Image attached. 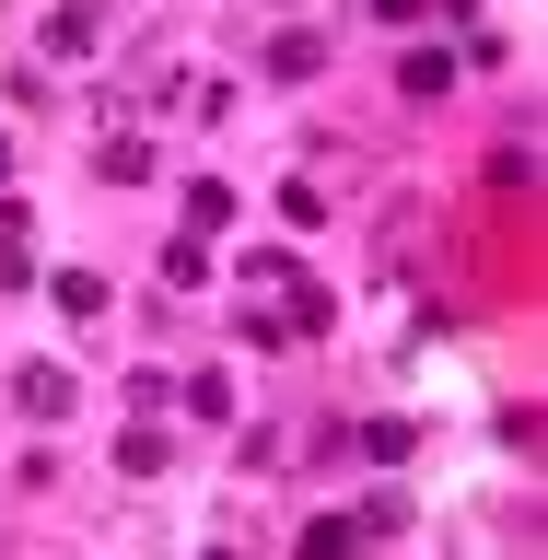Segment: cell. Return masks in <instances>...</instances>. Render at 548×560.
<instances>
[{"instance_id":"1","label":"cell","mask_w":548,"mask_h":560,"mask_svg":"<svg viewBox=\"0 0 548 560\" xmlns=\"http://www.w3.org/2000/svg\"><path fill=\"white\" fill-rule=\"evenodd\" d=\"M105 47V12L94 0H59V12H47V59H94Z\"/></svg>"},{"instance_id":"2","label":"cell","mask_w":548,"mask_h":560,"mask_svg":"<svg viewBox=\"0 0 548 560\" xmlns=\"http://www.w3.org/2000/svg\"><path fill=\"white\" fill-rule=\"evenodd\" d=\"M292 560H362V514H315Z\"/></svg>"},{"instance_id":"3","label":"cell","mask_w":548,"mask_h":560,"mask_svg":"<svg viewBox=\"0 0 548 560\" xmlns=\"http://www.w3.org/2000/svg\"><path fill=\"white\" fill-rule=\"evenodd\" d=\"M327 70V35H269V82H315Z\"/></svg>"},{"instance_id":"4","label":"cell","mask_w":548,"mask_h":560,"mask_svg":"<svg viewBox=\"0 0 548 560\" xmlns=\"http://www.w3.org/2000/svg\"><path fill=\"white\" fill-rule=\"evenodd\" d=\"M12 385H24V409H35V420H59V409H70V362H24Z\"/></svg>"},{"instance_id":"5","label":"cell","mask_w":548,"mask_h":560,"mask_svg":"<svg viewBox=\"0 0 548 560\" xmlns=\"http://www.w3.org/2000/svg\"><path fill=\"white\" fill-rule=\"evenodd\" d=\"M444 82H455V59H444V47H409V70H397V94H420V105H432Z\"/></svg>"},{"instance_id":"6","label":"cell","mask_w":548,"mask_h":560,"mask_svg":"<svg viewBox=\"0 0 548 560\" xmlns=\"http://www.w3.org/2000/svg\"><path fill=\"white\" fill-rule=\"evenodd\" d=\"M35 280V245H24V210H12V222H0V292H24Z\"/></svg>"},{"instance_id":"7","label":"cell","mask_w":548,"mask_h":560,"mask_svg":"<svg viewBox=\"0 0 548 560\" xmlns=\"http://www.w3.org/2000/svg\"><path fill=\"white\" fill-rule=\"evenodd\" d=\"M222 222H234V187H210V175H199V187H187V234H222Z\"/></svg>"},{"instance_id":"8","label":"cell","mask_w":548,"mask_h":560,"mask_svg":"<svg viewBox=\"0 0 548 560\" xmlns=\"http://www.w3.org/2000/svg\"><path fill=\"white\" fill-rule=\"evenodd\" d=\"M152 175V140H105V187H140Z\"/></svg>"},{"instance_id":"9","label":"cell","mask_w":548,"mask_h":560,"mask_svg":"<svg viewBox=\"0 0 548 560\" xmlns=\"http://www.w3.org/2000/svg\"><path fill=\"white\" fill-rule=\"evenodd\" d=\"M187 420H234V385H222V374H187Z\"/></svg>"},{"instance_id":"10","label":"cell","mask_w":548,"mask_h":560,"mask_svg":"<svg viewBox=\"0 0 548 560\" xmlns=\"http://www.w3.org/2000/svg\"><path fill=\"white\" fill-rule=\"evenodd\" d=\"M164 280H175V292H199V280H210V234H187V245H175V257H164Z\"/></svg>"},{"instance_id":"11","label":"cell","mask_w":548,"mask_h":560,"mask_svg":"<svg viewBox=\"0 0 548 560\" xmlns=\"http://www.w3.org/2000/svg\"><path fill=\"white\" fill-rule=\"evenodd\" d=\"M59 315H105V280L94 269H59Z\"/></svg>"},{"instance_id":"12","label":"cell","mask_w":548,"mask_h":560,"mask_svg":"<svg viewBox=\"0 0 548 560\" xmlns=\"http://www.w3.org/2000/svg\"><path fill=\"white\" fill-rule=\"evenodd\" d=\"M362 12H374V24H420V12H432V0H362Z\"/></svg>"},{"instance_id":"13","label":"cell","mask_w":548,"mask_h":560,"mask_svg":"<svg viewBox=\"0 0 548 560\" xmlns=\"http://www.w3.org/2000/svg\"><path fill=\"white\" fill-rule=\"evenodd\" d=\"M0 175H12V140H0Z\"/></svg>"}]
</instances>
